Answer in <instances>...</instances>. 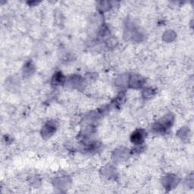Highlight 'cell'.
<instances>
[{
	"mask_svg": "<svg viewBox=\"0 0 194 194\" xmlns=\"http://www.w3.org/2000/svg\"><path fill=\"white\" fill-rule=\"evenodd\" d=\"M143 138H144V133L141 130H138L133 134L131 140L135 143H140L143 142Z\"/></svg>",
	"mask_w": 194,
	"mask_h": 194,
	"instance_id": "obj_1",
	"label": "cell"
},
{
	"mask_svg": "<svg viewBox=\"0 0 194 194\" xmlns=\"http://www.w3.org/2000/svg\"><path fill=\"white\" fill-rule=\"evenodd\" d=\"M55 127L54 125H52V124H51L49 123V124H47V125L45 126L44 127H43V135L44 136H46L47 135V137H50V135H52V133L54 132V131H55Z\"/></svg>",
	"mask_w": 194,
	"mask_h": 194,
	"instance_id": "obj_2",
	"label": "cell"
},
{
	"mask_svg": "<svg viewBox=\"0 0 194 194\" xmlns=\"http://www.w3.org/2000/svg\"><path fill=\"white\" fill-rule=\"evenodd\" d=\"M131 81H132V83H131V84H133V86H140L141 84H142V81L143 80L140 79V77H137V78H134V79H131Z\"/></svg>",
	"mask_w": 194,
	"mask_h": 194,
	"instance_id": "obj_4",
	"label": "cell"
},
{
	"mask_svg": "<svg viewBox=\"0 0 194 194\" xmlns=\"http://www.w3.org/2000/svg\"><path fill=\"white\" fill-rule=\"evenodd\" d=\"M53 81H55V84H62V83L64 82V81H65V78H64L63 75L61 73H59V74H55V76L53 78Z\"/></svg>",
	"mask_w": 194,
	"mask_h": 194,
	"instance_id": "obj_3",
	"label": "cell"
}]
</instances>
